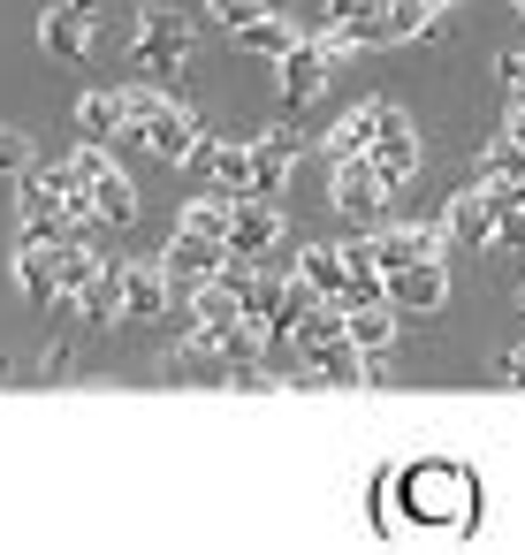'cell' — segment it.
<instances>
[{"label": "cell", "instance_id": "obj_1", "mask_svg": "<svg viewBox=\"0 0 525 555\" xmlns=\"http://www.w3.org/2000/svg\"><path fill=\"white\" fill-rule=\"evenodd\" d=\"M487 487L464 456H404L373 479V517L396 540H464L479 532Z\"/></svg>", "mask_w": 525, "mask_h": 555}, {"label": "cell", "instance_id": "obj_2", "mask_svg": "<svg viewBox=\"0 0 525 555\" xmlns=\"http://www.w3.org/2000/svg\"><path fill=\"white\" fill-rule=\"evenodd\" d=\"M191 47H199L191 16H176V9H145V16H138V39H130V62H138L145 77H176V69L191 62Z\"/></svg>", "mask_w": 525, "mask_h": 555}, {"label": "cell", "instance_id": "obj_3", "mask_svg": "<svg viewBox=\"0 0 525 555\" xmlns=\"http://www.w3.org/2000/svg\"><path fill=\"white\" fill-rule=\"evenodd\" d=\"M130 138H138V145H145V153H153L161 168H183V160H191V145H199L206 130H199V115H191V107H183V100L168 92V100H161L153 115H138V130H130Z\"/></svg>", "mask_w": 525, "mask_h": 555}, {"label": "cell", "instance_id": "obj_4", "mask_svg": "<svg viewBox=\"0 0 525 555\" xmlns=\"http://www.w3.org/2000/svg\"><path fill=\"white\" fill-rule=\"evenodd\" d=\"M16 221H24V236H77V214H69V191L47 176V168H31V176H16Z\"/></svg>", "mask_w": 525, "mask_h": 555}, {"label": "cell", "instance_id": "obj_5", "mask_svg": "<svg viewBox=\"0 0 525 555\" xmlns=\"http://www.w3.org/2000/svg\"><path fill=\"white\" fill-rule=\"evenodd\" d=\"M183 168L206 176L221 198H252V191H259V176H252V145H229V138H199Z\"/></svg>", "mask_w": 525, "mask_h": 555}, {"label": "cell", "instance_id": "obj_6", "mask_svg": "<svg viewBox=\"0 0 525 555\" xmlns=\"http://www.w3.org/2000/svg\"><path fill=\"white\" fill-rule=\"evenodd\" d=\"M388 191H396V183L381 176V160H373V153H358V160H335V168H328V206H335V214H381V206H388Z\"/></svg>", "mask_w": 525, "mask_h": 555}, {"label": "cell", "instance_id": "obj_7", "mask_svg": "<svg viewBox=\"0 0 525 555\" xmlns=\"http://www.w3.org/2000/svg\"><path fill=\"white\" fill-rule=\"evenodd\" d=\"M168 305H176V274L161 259H123V320L153 327V320H168Z\"/></svg>", "mask_w": 525, "mask_h": 555}, {"label": "cell", "instance_id": "obj_8", "mask_svg": "<svg viewBox=\"0 0 525 555\" xmlns=\"http://www.w3.org/2000/svg\"><path fill=\"white\" fill-rule=\"evenodd\" d=\"M229 259H236V251H229L221 236H191V229H176V236L161 244V267H168V274H176L183 289H199V282L229 274Z\"/></svg>", "mask_w": 525, "mask_h": 555}, {"label": "cell", "instance_id": "obj_9", "mask_svg": "<svg viewBox=\"0 0 525 555\" xmlns=\"http://www.w3.org/2000/svg\"><path fill=\"white\" fill-rule=\"evenodd\" d=\"M297 160H305V138H297V130H282V122L259 130V138H252V176H259L252 198H282V183L297 176Z\"/></svg>", "mask_w": 525, "mask_h": 555}, {"label": "cell", "instance_id": "obj_10", "mask_svg": "<svg viewBox=\"0 0 525 555\" xmlns=\"http://www.w3.org/2000/svg\"><path fill=\"white\" fill-rule=\"evenodd\" d=\"M274 69H282V92H290V107H312V100L335 85V69H343V62H335L320 39H305V47H297V54H282Z\"/></svg>", "mask_w": 525, "mask_h": 555}, {"label": "cell", "instance_id": "obj_11", "mask_svg": "<svg viewBox=\"0 0 525 555\" xmlns=\"http://www.w3.org/2000/svg\"><path fill=\"white\" fill-rule=\"evenodd\" d=\"M373 160H381L388 183H411L419 176V122L396 100H381V145H373Z\"/></svg>", "mask_w": 525, "mask_h": 555}, {"label": "cell", "instance_id": "obj_12", "mask_svg": "<svg viewBox=\"0 0 525 555\" xmlns=\"http://www.w3.org/2000/svg\"><path fill=\"white\" fill-rule=\"evenodd\" d=\"M274 244H282V214H274V198H236V214H229V251L259 267Z\"/></svg>", "mask_w": 525, "mask_h": 555}, {"label": "cell", "instance_id": "obj_13", "mask_svg": "<svg viewBox=\"0 0 525 555\" xmlns=\"http://www.w3.org/2000/svg\"><path fill=\"white\" fill-rule=\"evenodd\" d=\"M16 289L31 305H62V244L54 236H24L16 244Z\"/></svg>", "mask_w": 525, "mask_h": 555}, {"label": "cell", "instance_id": "obj_14", "mask_svg": "<svg viewBox=\"0 0 525 555\" xmlns=\"http://www.w3.org/2000/svg\"><path fill=\"white\" fill-rule=\"evenodd\" d=\"M39 47L54 62H85L92 54V0H62V9L39 16Z\"/></svg>", "mask_w": 525, "mask_h": 555}, {"label": "cell", "instance_id": "obj_15", "mask_svg": "<svg viewBox=\"0 0 525 555\" xmlns=\"http://www.w3.org/2000/svg\"><path fill=\"white\" fill-rule=\"evenodd\" d=\"M123 130H138L130 92H85V100H77V138H85V145H115Z\"/></svg>", "mask_w": 525, "mask_h": 555}, {"label": "cell", "instance_id": "obj_16", "mask_svg": "<svg viewBox=\"0 0 525 555\" xmlns=\"http://www.w3.org/2000/svg\"><path fill=\"white\" fill-rule=\"evenodd\" d=\"M305 380H312V388H366V350H358L350 335H335V343L305 350Z\"/></svg>", "mask_w": 525, "mask_h": 555}, {"label": "cell", "instance_id": "obj_17", "mask_svg": "<svg viewBox=\"0 0 525 555\" xmlns=\"http://www.w3.org/2000/svg\"><path fill=\"white\" fill-rule=\"evenodd\" d=\"M441 221H449V236H457V244H472V251H479V244H495V229H502V214H495V198H487L479 183H472V191H457V198L441 206Z\"/></svg>", "mask_w": 525, "mask_h": 555}, {"label": "cell", "instance_id": "obj_18", "mask_svg": "<svg viewBox=\"0 0 525 555\" xmlns=\"http://www.w3.org/2000/svg\"><path fill=\"white\" fill-rule=\"evenodd\" d=\"M373 145H381V100H358L350 115L328 122V160H358V153H373Z\"/></svg>", "mask_w": 525, "mask_h": 555}, {"label": "cell", "instance_id": "obj_19", "mask_svg": "<svg viewBox=\"0 0 525 555\" xmlns=\"http://www.w3.org/2000/svg\"><path fill=\"white\" fill-rule=\"evenodd\" d=\"M388 289H396V312H441V305H449V274H441V259H419V267L388 274Z\"/></svg>", "mask_w": 525, "mask_h": 555}, {"label": "cell", "instance_id": "obj_20", "mask_svg": "<svg viewBox=\"0 0 525 555\" xmlns=\"http://www.w3.org/2000/svg\"><path fill=\"white\" fill-rule=\"evenodd\" d=\"M404 39H441V0H388V24H381V47H404Z\"/></svg>", "mask_w": 525, "mask_h": 555}, {"label": "cell", "instance_id": "obj_21", "mask_svg": "<svg viewBox=\"0 0 525 555\" xmlns=\"http://www.w3.org/2000/svg\"><path fill=\"white\" fill-rule=\"evenodd\" d=\"M191 320H199V327H214V335H229V327L244 320V289H236V282H221V274H214V282H199V289H191Z\"/></svg>", "mask_w": 525, "mask_h": 555}, {"label": "cell", "instance_id": "obj_22", "mask_svg": "<svg viewBox=\"0 0 525 555\" xmlns=\"http://www.w3.org/2000/svg\"><path fill=\"white\" fill-rule=\"evenodd\" d=\"M472 183H479V191H525V145H517V138L502 130V138H495V145L479 153Z\"/></svg>", "mask_w": 525, "mask_h": 555}, {"label": "cell", "instance_id": "obj_23", "mask_svg": "<svg viewBox=\"0 0 525 555\" xmlns=\"http://www.w3.org/2000/svg\"><path fill=\"white\" fill-rule=\"evenodd\" d=\"M236 39H244V54H259V62H282V54H297L312 31H297V24L274 9V16H259V24H252V31H236Z\"/></svg>", "mask_w": 525, "mask_h": 555}, {"label": "cell", "instance_id": "obj_24", "mask_svg": "<svg viewBox=\"0 0 525 555\" xmlns=\"http://www.w3.org/2000/svg\"><path fill=\"white\" fill-rule=\"evenodd\" d=\"M85 191H92V214H100V221H138V183H130L115 160H107Z\"/></svg>", "mask_w": 525, "mask_h": 555}, {"label": "cell", "instance_id": "obj_25", "mask_svg": "<svg viewBox=\"0 0 525 555\" xmlns=\"http://www.w3.org/2000/svg\"><path fill=\"white\" fill-rule=\"evenodd\" d=\"M297 274H305L320 297H343V289H350V259H343V244H305V251H297Z\"/></svg>", "mask_w": 525, "mask_h": 555}, {"label": "cell", "instance_id": "obj_26", "mask_svg": "<svg viewBox=\"0 0 525 555\" xmlns=\"http://www.w3.org/2000/svg\"><path fill=\"white\" fill-rule=\"evenodd\" d=\"M77 320H123V259H107L100 274H92V289L69 305Z\"/></svg>", "mask_w": 525, "mask_h": 555}, {"label": "cell", "instance_id": "obj_27", "mask_svg": "<svg viewBox=\"0 0 525 555\" xmlns=\"http://www.w3.org/2000/svg\"><path fill=\"white\" fill-rule=\"evenodd\" d=\"M107 259L85 244V236H62V305H77L85 289H92V274H100Z\"/></svg>", "mask_w": 525, "mask_h": 555}, {"label": "cell", "instance_id": "obj_28", "mask_svg": "<svg viewBox=\"0 0 525 555\" xmlns=\"http://www.w3.org/2000/svg\"><path fill=\"white\" fill-rule=\"evenodd\" d=\"M350 312V305H343ZM350 343L373 358V350H396V305H358L350 312Z\"/></svg>", "mask_w": 525, "mask_h": 555}, {"label": "cell", "instance_id": "obj_29", "mask_svg": "<svg viewBox=\"0 0 525 555\" xmlns=\"http://www.w3.org/2000/svg\"><path fill=\"white\" fill-rule=\"evenodd\" d=\"M328 24L358 31L366 47H381V24H388V0H328Z\"/></svg>", "mask_w": 525, "mask_h": 555}, {"label": "cell", "instance_id": "obj_30", "mask_svg": "<svg viewBox=\"0 0 525 555\" xmlns=\"http://www.w3.org/2000/svg\"><path fill=\"white\" fill-rule=\"evenodd\" d=\"M229 214H236V198L206 191V198H191V206H183V221H176V229H191V236H221V244H229Z\"/></svg>", "mask_w": 525, "mask_h": 555}, {"label": "cell", "instance_id": "obj_31", "mask_svg": "<svg viewBox=\"0 0 525 555\" xmlns=\"http://www.w3.org/2000/svg\"><path fill=\"white\" fill-rule=\"evenodd\" d=\"M282 297H290V282H282V274H259V267H252V282H244V320L274 327V320H282Z\"/></svg>", "mask_w": 525, "mask_h": 555}, {"label": "cell", "instance_id": "obj_32", "mask_svg": "<svg viewBox=\"0 0 525 555\" xmlns=\"http://www.w3.org/2000/svg\"><path fill=\"white\" fill-rule=\"evenodd\" d=\"M312 305H320V289H312L305 274H290V297H282V320H274V335H297V327L312 320Z\"/></svg>", "mask_w": 525, "mask_h": 555}, {"label": "cell", "instance_id": "obj_33", "mask_svg": "<svg viewBox=\"0 0 525 555\" xmlns=\"http://www.w3.org/2000/svg\"><path fill=\"white\" fill-rule=\"evenodd\" d=\"M31 168H39V145H31L24 130L0 122V176H31Z\"/></svg>", "mask_w": 525, "mask_h": 555}, {"label": "cell", "instance_id": "obj_34", "mask_svg": "<svg viewBox=\"0 0 525 555\" xmlns=\"http://www.w3.org/2000/svg\"><path fill=\"white\" fill-rule=\"evenodd\" d=\"M214 9V24H229V31H252L259 16H274V0H206Z\"/></svg>", "mask_w": 525, "mask_h": 555}, {"label": "cell", "instance_id": "obj_35", "mask_svg": "<svg viewBox=\"0 0 525 555\" xmlns=\"http://www.w3.org/2000/svg\"><path fill=\"white\" fill-rule=\"evenodd\" d=\"M221 380H229V388H244V396H274V388H282V380L267 373V358H252V365H229Z\"/></svg>", "mask_w": 525, "mask_h": 555}, {"label": "cell", "instance_id": "obj_36", "mask_svg": "<svg viewBox=\"0 0 525 555\" xmlns=\"http://www.w3.org/2000/svg\"><path fill=\"white\" fill-rule=\"evenodd\" d=\"M495 77H502V92H510V100H525V47H510V54L495 62Z\"/></svg>", "mask_w": 525, "mask_h": 555}, {"label": "cell", "instance_id": "obj_37", "mask_svg": "<svg viewBox=\"0 0 525 555\" xmlns=\"http://www.w3.org/2000/svg\"><path fill=\"white\" fill-rule=\"evenodd\" d=\"M495 244H510V251H525V206H517V214H502V229H495Z\"/></svg>", "mask_w": 525, "mask_h": 555}, {"label": "cell", "instance_id": "obj_38", "mask_svg": "<svg viewBox=\"0 0 525 555\" xmlns=\"http://www.w3.org/2000/svg\"><path fill=\"white\" fill-rule=\"evenodd\" d=\"M343 259H350V274H358V267H373V236H350V244H343Z\"/></svg>", "mask_w": 525, "mask_h": 555}, {"label": "cell", "instance_id": "obj_39", "mask_svg": "<svg viewBox=\"0 0 525 555\" xmlns=\"http://www.w3.org/2000/svg\"><path fill=\"white\" fill-rule=\"evenodd\" d=\"M502 380H510V388H517V396H525V343H517V350H510V358H502Z\"/></svg>", "mask_w": 525, "mask_h": 555}, {"label": "cell", "instance_id": "obj_40", "mask_svg": "<svg viewBox=\"0 0 525 555\" xmlns=\"http://www.w3.org/2000/svg\"><path fill=\"white\" fill-rule=\"evenodd\" d=\"M510 138L525 145V100H510Z\"/></svg>", "mask_w": 525, "mask_h": 555}, {"label": "cell", "instance_id": "obj_41", "mask_svg": "<svg viewBox=\"0 0 525 555\" xmlns=\"http://www.w3.org/2000/svg\"><path fill=\"white\" fill-rule=\"evenodd\" d=\"M517 305H525V282H517Z\"/></svg>", "mask_w": 525, "mask_h": 555}, {"label": "cell", "instance_id": "obj_42", "mask_svg": "<svg viewBox=\"0 0 525 555\" xmlns=\"http://www.w3.org/2000/svg\"><path fill=\"white\" fill-rule=\"evenodd\" d=\"M510 9H525V0H510Z\"/></svg>", "mask_w": 525, "mask_h": 555}, {"label": "cell", "instance_id": "obj_43", "mask_svg": "<svg viewBox=\"0 0 525 555\" xmlns=\"http://www.w3.org/2000/svg\"><path fill=\"white\" fill-rule=\"evenodd\" d=\"M47 9H62V0H47Z\"/></svg>", "mask_w": 525, "mask_h": 555}, {"label": "cell", "instance_id": "obj_44", "mask_svg": "<svg viewBox=\"0 0 525 555\" xmlns=\"http://www.w3.org/2000/svg\"><path fill=\"white\" fill-rule=\"evenodd\" d=\"M441 9H449V0H441Z\"/></svg>", "mask_w": 525, "mask_h": 555}, {"label": "cell", "instance_id": "obj_45", "mask_svg": "<svg viewBox=\"0 0 525 555\" xmlns=\"http://www.w3.org/2000/svg\"><path fill=\"white\" fill-rule=\"evenodd\" d=\"M517 16H525V9H517Z\"/></svg>", "mask_w": 525, "mask_h": 555}]
</instances>
